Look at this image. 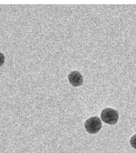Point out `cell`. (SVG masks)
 I'll use <instances>...</instances> for the list:
<instances>
[{
	"mask_svg": "<svg viewBox=\"0 0 136 153\" xmlns=\"http://www.w3.org/2000/svg\"><path fill=\"white\" fill-rule=\"evenodd\" d=\"M130 143L133 148L136 149V134L131 137L130 140Z\"/></svg>",
	"mask_w": 136,
	"mask_h": 153,
	"instance_id": "4",
	"label": "cell"
},
{
	"mask_svg": "<svg viewBox=\"0 0 136 153\" xmlns=\"http://www.w3.org/2000/svg\"><path fill=\"white\" fill-rule=\"evenodd\" d=\"M69 82L74 87L81 85L83 82V79L81 73L77 71L72 72L68 76Z\"/></svg>",
	"mask_w": 136,
	"mask_h": 153,
	"instance_id": "3",
	"label": "cell"
},
{
	"mask_svg": "<svg viewBox=\"0 0 136 153\" xmlns=\"http://www.w3.org/2000/svg\"><path fill=\"white\" fill-rule=\"evenodd\" d=\"M101 117L103 121L109 124H114L118 121L119 113L118 111L111 108H106L101 112Z\"/></svg>",
	"mask_w": 136,
	"mask_h": 153,
	"instance_id": "1",
	"label": "cell"
},
{
	"mask_svg": "<svg viewBox=\"0 0 136 153\" xmlns=\"http://www.w3.org/2000/svg\"><path fill=\"white\" fill-rule=\"evenodd\" d=\"M5 61V57L2 53L0 52V67L2 66Z\"/></svg>",
	"mask_w": 136,
	"mask_h": 153,
	"instance_id": "5",
	"label": "cell"
},
{
	"mask_svg": "<svg viewBox=\"0 0 136 153\" xmlns=\"http://www.w3.org/2000/svg\"><path fill=\"white\" fill-rule=\"evenodd\" d=\"M84 126L86 131L89 133L95 134L101 129L102 123L98 117H92L86 120Z\"/></svg>",
	"mask_w": 136,
	"mask_h": 153,
	"instance_id": "2",
	"label": "cell"
}]
</instances>
